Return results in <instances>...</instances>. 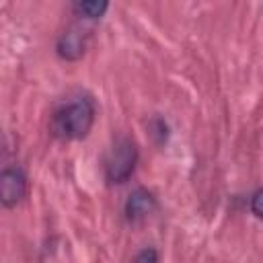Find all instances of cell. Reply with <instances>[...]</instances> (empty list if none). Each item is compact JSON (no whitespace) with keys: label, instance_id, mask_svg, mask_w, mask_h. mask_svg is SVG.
Listing matches in <instances>:
<instances>
[{"label":"cell","instance_id":"7","mask_svg":"<svg viewBox=\"0 0 263 263\" xmlns=\"http://www.w3.org/2000/svg\"><path fill=\"white\" fill-rule=\"evenodd\" d=\"M156 261H158L156 251L150 249V247H146V249H142V251L136 255V259H134L132 263H156Z\"/></svg>","mask_w":263,"mask_h":263},{"label":"cell","instance_id":"2","mask_svg":"<svg viewBox=\"0 0 263 263\" xmlns=\"http://www.w3.org/2000/svg\"><path fill=\"white\" fill-rule=\"evenodd\" d=\"M138 162V148L129 138H119L105 156V177L109 183H125Z\"/></svg>","mask_w":263,"mask_h":263},{"label":"cell","instance_id":"4","mask_svg":"<svg viewBox=\"0 0 263 263\" xmlns=\"http://www.w3.org/2000/svg\"><path fill=\"white\" fill-rule=\"evenodd\" d=\"M154 210H156V199L144 187L132 191L127 195V199H125V218L129 222H140V220L148 218Z\"/></svg>","mask_w":263,"mask_h":263},{"label":"cell","instance_id":"6","mask_svg":"<svg viewBox=\"0 0 263 263\" xmlns=\"http://www.w3.org/2000/svg\"><path fill=\"white\" fill-rule=\"evenodd\" d=\"M109 4L105 0H82L74 4V12L84 18H101L107 12Z\"/></svg>","mask_w":263,"mask_h":263},{"label":"cell","instance_id":"8","mask_svg":"<svg viewBox=\"0 0 263 263\" xmlns=\"http://www.w3.org/2000/svg\"><path fill=\"white\" fill-rule=\"evenodd\" d=\"M251 212L255 216L263 218V187L253 193V197H251Z\"/></svg>","mask_w":263,"mask_h":263},{"label":"cell","instance_id":"3","mask_svg":"<svg viewBox=\"0 0 263 263\" xmlns=\"http://www.w3.org/2000/svg\"><path fill=\"white\" fill-rule=\"evenodd\" d=\"M27 193V177L16 166H6L0 173V201L4 208H14Z\"/></svg>","mask_w":263,"mask_h":263},{"label":"cell","instance_id":"1","mask_svg":"<svg viewBox=\"0 0 263 263\" xmlns=\"http://www.w3.org/2000/svg\"><path fill=\"white\" fill-rule=\"evenodd\" d=\"M95 123V105L88 97H76L60 105L51 115V134L62 140L84 138Z\"/></svg>","mask_w":263,"mask_h":263},{"label":"cell","instance_id":"5","mask_svg":"<svg viewBox=\"0 0 263 263\" xmlns=\"http://www.w3.org/2000/svg\"><path fill=\"white\" fill-rule=\"evenodd\" d=\"M84 47H86V35L76 27L64 31L62 37L58 39V53H60V58H64L68 62L82 58Z\"/></svg>","mask_w":263,"mask_h":263}]
</instances>
